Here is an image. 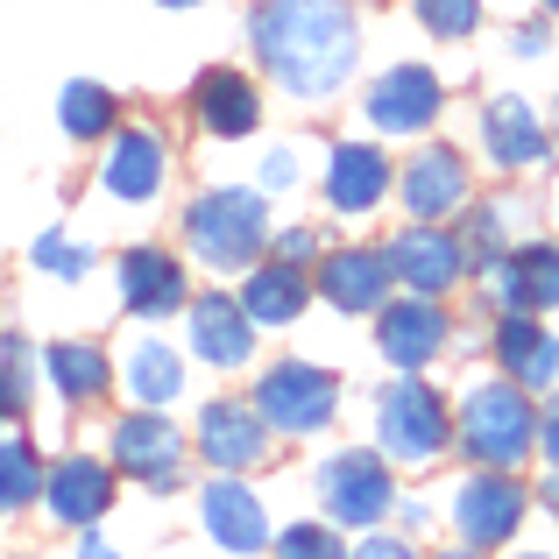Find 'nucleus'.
<instances>
[{"mask_svg":"<svg viewBox=\"0 0 559 559\" xmlns=\"http://www.w3.org/2000/svg\"><path fill=\"white\" fill-rule=\"evenodd\" d=\"M248 50L290 99H333L361 64V14L355 0H262L248 14Z\"/></svg>","mask_w":559,"mask_h":559,"instance_id":"f257e3e1","label":"nucleus"},{"mask_svg":"<svg viewBox=\"0 0 559 559\" xmlns=\"http://www.w3.org/2000/svg\"><path fill=\"white\" fill-rule=\"evenodd\" d=\"M453 447L475 467H524L538 453V396L510 376H475L453 404Z\"/></svg>","mask_w":559,"mask_h":559,"instance_id":"f03ea898","label":"nucleus"},{"mask_svg":"<svg viewBox=\"0 0 559 559\" xmlns=\"http://www.w3.org/2000/svg\"><path fill=\"white\" fill-rule=\"evenodd\" d=\"M185 248L213 276L255 270V255L270 248V191L262 185H205L185 205Z\"/></svg>","mask_w":559,"mask_h":559,"instance_id":"7ed1b4c3","label":"nucleus"},{"mask_svg":"<svg viewBox=\"0 0 559 559\" xmlns=\"http://www.w3.org/2000/svg\"><path fill=\"white\" fill-rule=\"evenodd\" d=\"M376 447L390 453L396 467H432L439 453L453 447V404L425 376L396 369L376 390Z\"/></svg>","mask_w":559,"mask_h":559,"instance_id":"20e7f679","label":"nucleus"},{"mask_svg":"<svg viewBox=\"0 0 559 559\" xmlns=\"http://www.w3.org/2000/svg\"><path fill=\"white\" fill-rule=\"evenodd\" d=\"M319 503H326V524H347V532H376L390 524L396 510V475H390V453L382 447H341L319 461L312 475Z\"/></svg>","mask_w":559,"mask_h":559,"instance_id":"39448f33","label":"nucleus"},{"mask_svg":"<svg viewBox=\"0 0 559 559\" xmlns=\"http://www.w3.org/2000/svg\"><path fill=\"white\" fill-rule=\"evenodd\" d=\"M255 411L270 418V432L312 439L341 418V376L319 369V361H270L255 376Z\"/></svg>","mask_w":559,"mask_h":559,"instance_id":"423d86ee","label":"nucleus"},{"mask_svg":"<svg viewBox=\"0 0 559 559\" xmlns=\"http://www.w3.org/2000/svg\"><path fill=\"white\" fill-rule=\"evenodd\" d=\"M532 518V489L518 481V467H475V475L453 489V532L461 552H503L510 538Z\"/></svg>","mask_w":559,"mask_h":559,"instance_id":"0eeeda50","label":"nucleus"},{"mask_svg":"<svg viewBox=\"0 0 559 559\" xmlns=\"http://www.w3.org/2000/svg\"><path fill=\"white\" fill-rule=\"evenodd\" d=\"M390 270H396V284L418 290V298H447V290H461L467 276H475V255H467L453 219H411L390 241Z\"/></svg>","mask_w":559,"mask_h":559,"instance_id":"6e6552de","label":"nucleus"},{"mask_svg":"<svg viewBox=\"0 0 559 559\" xmlns=\"http://www.w3.org/2000/svg\"><path fill=\"white\" fill-rule=\"evenodd\" d=\"M439 107H447V85H439L432 64H390L369 93H361L369 128H376V135H390V142L432 135V128H439Z\"/></svg>","mask_w":559,"mask_h":559,"instance_id":"1a4fd4ad","label":"nucleus"},{"mask_svg":"<svg viewBox=\"0 0 559 559\" xmlns=\"http://www.w3.org/2000/svg\"><path fill=\"white\" fill-rule=\"evenodd\" d=\"M185 453H191L185 432L150 404H135L114 425V467H121L128 481H142V489H156V496H170L185 481Z\"/></svg>","mask_w":559,"mask_h":559,"instance_id":"9d476101","label":"nucleus"},{"mask_svg":"<svg viewBox=\"0 0 559 559\" xmlns=\"http://www.w3.org/2000/svg\"><path fill=\"white\" fill-rule=\"evenodd\" d=\"M376 347L390 369H432L439 355L453 347V319H447V298H418V290H404V298H382L376 312Z\"/></svg>","mask_w":559,"mask_h":559,"instance_id":"9b49d317","label":"nucleus"},{"mask_svg":"<svg viewBox=\"0 0 559 559\" xmlns=\"http://www.w3.org/2000/svg\"><path fill=\"white\" fill-rule=\"evenodd\" d=\"M467 199H475V170L453 142H425L404 170H396V205L411 219H461Z\"/></svg>","mask_w":559,"mask_h":559,"instance_id":"f8f14e48","label":"nucleus"},{"mask_svg":"<svg viewBox=\"0 0 559 559\" xmlns=\"http://www.w3.org/2000/svg\"><path fill=\"white\" fill-rule=\"evenodd\" d=\"M481 156H489L503 178H524V170L552 164V121L524 93L481 99Z\"/></svg>","mask_w":559,"mask_h":559,"instance_id":"ddd939ff","label":"nucleus"},{"mask_svg":"<svg viewBox=\"0 0 559 559\" xmlns=\"http://www.w3.org/2000/svg\"><path fill=\"white\" fill-rule=\"evenodd\" d=\"M396 290V270H390V248H319V298L347 319H376L382 298Z\"/></svg>","mask_w":559,"mask_h":559,"instance_id":"4468645a","label":"nucleus"},{"mask_svg":"<svg viewBox=\"0 0 559 559\" xmlns=\"http://www.w3.org/2000/svg\"><path fill=\"white\" fill-rule=\"evenodd\" d=\"M489 355L510 382H524L532 396L559 390V333L546 312H503L489 319Z\"/></svg>","mask_w":559,"mask_h":559,"instance_id":"2eb2a0df","label":"nucleus"},{"mask_svg":"<svg viewBox=\"0 0 559 559\" xmlns=\"http://www.w3.org/2000/svg\"><path fill=\"white\" fill-rule=\"evenodd\" d=\"M319 191H326V205L341 219H369L382 213V199L396 191V164L376 150V142H333L326 150V178H319Z\"/></svg>","mask_w":559,"mask_h":559,"instance_id":"dca6fc26","label":"nucleus"},{"mask_svg":"<svg viewBox=\"0 0 559 559\" xmlns=\"http://www.w3.org/2000/svg\"><path fill=\"white\" fill-rule=\"evenodd\" d=\"M170 178V142L164 128H114L107 156H99V191L121 205H150Z\"/></svg>","mask_w":559,"mask_h":559,"instance_id":"f3484780","label":"nucleus"},{"mask_svg":"<svg viewBox=\"0 0 559 559\" xmlns=\"http://www.w3.org/2000/svg\"><path fill=\"white\" fill-rule=\"evenodd\" d=\"M114 461H93V453H64L57 467H43V510L71 532H93L114 510Z\"/></svg>","mask_w":559,"mask_h":559,"instance_id":"a211bd4d","label":"nucleus"},{"mask_svg":"<svg viewBox=\"0 0 559 559\" xmlns=\"http://www.w3.org/2000/svg\"><path fill=\"white\" fill-rule=\"evenodd\" d=\"M191 447L205 453V467L241 475V467H255L262 453H270V418L255 411V396H213V404L199 411V439H191Z\"/></svg>","mask_w":559,"mask_h":559,"instance_id":"6ab92c4d","label":"nucleus"},{"mask_svg":"<svg viewBox=\"0 0 559 559\" xmlns=\"http://www.w3.org/2000/svg\"><path fill=\"white\" fill-rule=\"evenodd\" d=\"M199 524L219 552H270V510L248 481H234L227 467H213V481L199 489Z\"/></svg>","mask_w":559,"mask_h":559,"instance_id":"aec40b11","label":"nucleus"},{"mask_svg":"<svg viewBox=\"0 0 559 559\" xmlns=\"http://www.w3.org/2000/svg\"><path fill=\"white\" fill-rule=\"evenodd\" d=\"M185 326H191V355H199L205 369H248V361H255V319H248L241 298L205 290V298L185 305Z\"/></svg>","mask_w":559,"mask_h":559,"instance_id":"412c9836","label":"nucleus"},{"mask_svg":"<svg viewBox=\"0 0 559 559\" xmlns=\"http://www.w3.org/2000/svg\"><path fill=\"white\" fill-rule=\"evenodd\" d=\"M191 121L205 128L213 142H248L262 128V85L248 71H205L199 93H191Z\"/></svg>","mask_w":559,"mask_h":559,"instance_id":"4be33fe9","label":"nucleus"},{"mask_svg":"<svg viewBox=\"0 0 559 559\" xmlns=\"http://www.w3.org/2000/svg\"><path fill=\"white\" fill-rule=\"evenodd\" d=\"M185 305H191L185 262L164 255V248H128L121 255V312L128 319H170Z\"/></svg>","mask_w":559,"mask_h":559,"instance_id":"5701e85b","label":"nucleus"},{"mask_svg":"<svg viewBox=\"0 0 559 559\" xmlns=\"http://www.w3.org/2000/svg\"><path fill=\"white\" fill-rule=\"evenodd\" d=\"M241 305L255 326H298L305 305H312V276H305V262H255V270H241Z\"/></svg>","mask_w":559,"mask_h":559,"instance_id":"b1692460","label":"nucleus"},{"mask_svg":"<svg viewBox=\"0 0 559 559\" xmlns=\"http://www.w3.org/2000/svg\"><path fill=\"white\" fill-rule=\"evenodd\" d=\"M121 390L135 396V404H150V411H170L185 396V355L164 347V341H135L128 361H121Z\"/></svg>","mask_w":559,"mask_h":559,"instance_id":"393cba45","label":"nucleus"},{"mask_svg":"<svg viewBox=\"0 0 559 559\" xmlns=\"http://www.w3.org/2000/svg\"><path fill=\"white\" fill-rule=\"evenodd\" d=\"M43 376L57 382V396H64V404H93V396L114 390V361L99 355L93 341H57L50 355H43Z\"/></svg>","mask_w":559,"mask_h":559,"instance_id":"a878e982","label":"nucleus"},{"mask_svg":"<svg viewBox=\"0 0 559 559\" xmlns=\"http://www.w3.org/2000/svg\"><path fill=\"white\" fill-rule=\"evenodd\" d=\"M453 227H461L467 255H475V270H481V262H496V255H510V248H518L524 205L518 199H467V213L453 219Z\"/></svg>","mask_w":559,"mask_h":559,"instance_id":"bb28decb","label":"nucleus"},{"mask_svg":"<svg viewBox=\"0 0 559 559\" xmlns=\"http://www.w3.org/2000/svg\"><path fill=\"white\" fill-rule=\"evenodd\" d=\"M57 121H64L71 142H107L121 128V107H114V93L99 79H71L64 99H57Z\"/></svg>","mask_w":559,"mask_h":559,"instance_id":"cd10ccee","label":"nucleus"},{"mask_svg":"<svg viewBox=\"0 0 559 559\" xmlns=\"http://www.w3.org/2000/svg\"><path fill=\"white\" fill-rule=\"evenodd\" d=\"M518 276H524V312H559V241H518Z\"/></svg>","mask_w":559,"mask_h":559,"instance_id":"c85d7f7f","label":"nucleus"},{"mask_svg":"<svg viewBox=\"0 0 559 559\" xmlns=\"http://www.w3.org/2000/svg\"><path fill=\"white\" fill-rule=\"evenodd\" d=\"M43 496V461L28 439H0V518L8 510H28Z\"/></svg>","mask_w":559,"mask_h":559,"instance_id":"c756f323","label":"nucleus"},{"mask_svg":"<svg viewBox=\"0 0 559 559\" xmlns=\"http://www.w3.org/2000/svg\"><path fill=\"white\" fill-rule=\"evenodd\" d=\"M411 14H418V28L439 36V43H467L481 28V0H411Z\"/></svg>","mask_w":559,"mask_h":559,"instance_id":"7c9ffc66","label":"nucleus"},{"mask_svg":"<svg viewBox=\"0 0 559 559\" xmlns=\"http://www.w3.org/2000/svg\"><path fill=\"white\" fill-rule=\"evenodd\" d=\"M28 262L50 276H64V284H79V276H93V248L64 241V234H36V248H28Z\"/></svg>","mask_w":559,"mask_h":559,"instance_id":"2f4dec72","label":"nucleus"},{"mask_svg":"<svg viewBox=\"0 0 559 559\" xmlns=\"http://www.w3.org/2000/svg\"><path fill=\"white\" fill-rule=\"evenodd\" d=\"M270 546L284 552V559H333V552H341V538H333L326 524H290V532H276Z\"/></svg>","mask_w":559,"mask_h":559,"instance_id":"473e14b6","label":"nucleus"},{"mask_svg":"<svg viewBox=\"0 0 559 559\" xmlns=\"http://www.w3.org/2000/svg\"><path fill=\"white\" fill-rule=\"evenodd\" d=\"M538 461L559 475V390L538 396Z\"/></svg>","mask_w":559,"mask_h":559,"instance_id":"72a5a7b5","label":"nucleus"},{"mask_svg":"<svg viewBox=\"0 0 559 559\" xmlns=\"http://www.w3.org/2000/svg\"><path fill=\"white\" fill-rule=\"evenodd\" d=\"M255 185L270 191V199H276V191H290V185H298V156H290V150H270V156H262V170H255Z\"/></svg>","mask_w":559,"mask_h":559,"instance_id":"f704fd0d","label":"nucleus"},{"mask_svg":"<svg viewBox=\"0 0 559 559\" xmlns=\"http://www.w3.org/2000/svg\"><path fill=\"white\" fill-rule=\"evenodd\" d=\"M510 57H524V64L552 57V28H546V22H518V36H510Z\"/></svg>","mask_w":559,"mask_h":559,"instance_id":"c9c22d12","label":"nucleus"},{"mask_svg":"<svg viewBox=\"0 0 559 559\" xmlns=\"http://www.w3.org/2000/svg\"><path fill=\"white\" fill-rule=\"evenodd\" d=\"M270 255H284V262H312V255H319V234H312V227H284V234L270 241Z\"/></svg>","mask_w":559,"mask_h":559,"instance_id":"e433bc0d","label":"nucleus"},{"mask_svg":"<svg viewBox=\"0 0 559 559\" xmlns=\"http://www.w3.org/2000/svg\"><path fill=\"white\" fill-rule=\"evenodd\" d=\"M355 552H361V559H404L411 546H404V538H390V532H382V524H376V538H361Z\"/></svg>","mask_w":559,"mask_h":559,"instance_id":"4c0bfd02","label":"nucleus"},{"mask_svg":"<svg viewBox=\"0 0 559 559\" xmlns=\"http://www.w3.org/2000/svg\"><path fill=\"white\" fill-rule=\"evenodd\" d=\"M22 390H28V376H14V369H0V425L22 411Z\"/></svg>","mask_w":559,"mask_h":559,"instance_id":"58836bf2","label":"nucleus"},{"mask_svg":"<svg viewBox=\"0 0 559 559\" xmlns=\"http://www.w3.org/2000/svg\"><path fill=\"white\" fill-rule=\"evenodd\" d=\"M538 503H546L552 518H559V475H552V467H546V489H538Z\"/></svg>","mask_w":559,"mask_h":559,"instance_id":"ea45409f","label":"nucleus"},{"mask_svg":"<svg viewBox=\"0 0 559 559\" xmlns=\"http://www.w3.org/2000/svg\"><path fill=\"white\" fill-rule=\"evenodd\" d=\"M156 8H199V0H156Z\"/></svg>","mask_w":559,"mask_h":559,"instance_id":"a19ab883","label":"nucleus"},{"mask_svg":"<svg viewBox=\"0 0 559 559\" xmlns=\"http://www.w3.org/2000/svg\"><path fill=\"white\" fill-rule=\"evenodd\" d=\"M552 135H559V99H552Z\"/></svg>","mask_w":559,"mask_h":559,"instance_id":"79ce46f5","label":"nucleus"},{"mask_svg":"<svg viewBox=\"0 0 559 559\" xmlns=\"http://www.w3.org/2000/svg\"><path fill=\"white\" fill-rule=\"evenodd\" d=\"M552 227H559V199H552Z\"/></svg>","mask_w":559,"mask_h":559,"instance_id":"37998d69","label":"nucleus"},{"mask_svg":"<svg viewBox=\"0 0 559 559\" xmlns=\"http://www.w3.org/2000/svg\"><path fill=\"white\" fill-rule=\"evenodd\" d=\"M546 8H552V14H559V0H546Z\"/></svg>","mask_w":559,"mask_h":559,"instance_id":"c03bdc74","label":"nucleus"}]
</instances>
